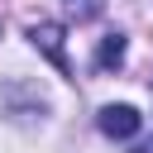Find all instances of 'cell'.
<instances>
[{"label": "cell", "instance_id": "cell-1", "mask_svg": "<svg viewBox=\"0 0 153 153\" xmlns=\"http://www.w3.org/2000/svg\"><path fill=\"white\" fill-rule=\"evenodd\" d=\"M96 124H100L105 139H134V134L143 129V115H139L134 105H105V110L96 115Z\"/></svg>", "mask_w": 153, "mask_h": 153}, {"label": "cell", "instance_id": "cell-3", "mask_svg": "<svg viewBox=\"0 0 153 153\" xmlns=\"http://www.w3.org/2000/svg\"><path fill=\"white\" fill-rule=\"evenodd\" d=\"M96 67H100V72H120V67H124V33H105V38H100Z\"/></svg>", "mask_w": 153, "mask_h": 153}, {"label": "cell", "instance_id": "cell-2", "mask_svg": "<svg viewBox=\"0 0 153 153\" xmlns=\"http://www.w3.org/2000/svg\"><path fill=\"white\" fill-rule=\"evenodd\" d=\"M29 38H33V48L57 67V72H72V62H67V48H62V24H53V19H43V24H33L29 29Z\"/></svg>", "mask_w": 153, "mask_h": 153}, {"label": "cell", "instance_id": "cell-4", "mask_svg": "<svg viewBox=\"0 0 153 153\" xmlns=\"http://www.w3.org/2000/svg\"><path fill=\"white\" fill-rule=\"evenodd\" d=\"M62 5H67V14H72L76 24H86V19L100 14V0H62Z\"/></svg>", "mask_w": 153, "mask_h": 153}]
</instances>
